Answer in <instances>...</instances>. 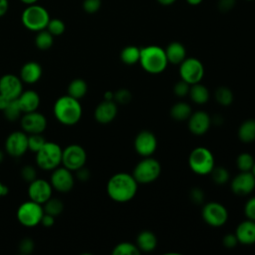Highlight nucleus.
I'll return each instance as SVG.
<instances>
[{
  "label": "nucleus",
  "mask_w": 255,
  "mask_h": 255,
  "mask_svg": "<svg viewBox=\"0 0 255 255\" xmlns=\"http://www.w3.org/2000/svg\"><path fill=\"white\" fill-rule=\"evenodd\" d=\"M138 183L128 172H118L111 176L107 183V193L109 197L119 203L130 201L136 194Z\"/></svg>",
  "instance_id": "obj_1"
},
{
  "label": "nucleus",
  "mask_w": 255,
  "mask_h": 255,
  "mask_svg": "<svg viewBox=\"0 0 255 255\" xmlns=\"http://www.w3.org/2000/svg\"><path fill=\"white\" fill-rule=\"evenodd\" d=\"M53 113L56 120L65 126H74L80 122L83 109L79 100L68 94L58 98L53 107Z\"/></svg>",
  "instance_id": "obj_2"
},
{
  "label": "nucleus",
  "mask_w": 255,
  "mask_h": 255,
  "mask_svg": "<svg viewBox=\"0 0 255 255\" xmlns=\"http://www.w3.org/2000/svg\"><path fill=\"white\" fill-rule=\"evenodd\" d=\"M138 63L146 73L157 75L166 69L168 61L164 49L156 45H149L140 48Z\"/></svg>",
  "instance_id": "obj_3"
},
{
  "label": "nucleus",
  "mask_w": 255,
  "mask_h": 255,
  "mask_svg": "<svg viewBox=\"0 0 255 255\" xmlns=\"http://www.w3.org/2000/svg\"><path fill=\"white\" fill-rule=\"evenodd\" d=\"M62 147L54 141H46L36 152V164L43 170H53L62 164Z\"/></svg>",
  "instance_id": "obj_4"
},
{
  "label": "nucleus",
  "mask_w": 255,
  "mask_h": 255,
  "mask_svg": "<svg viewBox=\"0 0 255 255\" xmlns=\"http://www.w3.org/2000/svg\"><path fill=\"white\" fill-rule=\"evenodd\" d=\"M188 165L190 169L199 175L209 174L215 166L213 153L204 146H197L191 150L188 156Z\"/></svg>",
  "instance_id": "obj_5"
},
{
  "label": "nucleus",
  "mask_w": 255,
  "mask_h": 255,
  "mask_svg": "<svg viewBox=\"0 0 255 255\" xmlns=\"http://www.w3.org/2000/svg\"><path fill=\"white\" fill-rule=\"evenodd\" d=\"M21 20L23 25L28 30L39 32L47 28L50 21V15L44 7L31 4L28 5V7L23 11Z\"/></svg>",
  "instance_id": "obj_6"
},
{
  "label": "nucleus",
  "mask_w": 255,
  "mask_h": 255,
  "mask_svg": "<svg viewBox=\"0 0 255 255\" xmlns=\"http://www.w3.org/2000/svg\"><path fill=\"white\" fill-rule=\"evenodd\" d=\"M161 172V165L153 157L146 156L136 163L133 168L132 176L139 184L151 183L158 178Z\"/></svg>",
  "instance_id": "obj_7"
},
{
  "label": "nucleus",
  "mask_w": 255,
  "mask_h": 255,
  "mask_svg": "<svg viewBox=\"0 0 255 255\" xmlns=\"http://www.w3.org/2000/svg\"><path fill=\"white\" fill-rule=\"evenodd\" d=\"M43 214V205L31 199L20 204L16 212L19 223L25 227H35L40 224Z\"/></svg>",
  "instance_id": "obj_8"
},
{
  "label": "nucleus",
  "mask_w": 255,
  "mask_h": 255,
  "mask_svg": "<svg viewBox=\"0 0 255 255\" xmlns=\"http://www.w3.org/2000/svg\"><path fill=\"white\" fill-rule=\"evenodd\" d=\"M202 219L211 227H221L228 220V211L226 207L219 202H208L203 205L201 210Z\"/></svg>",
  "instance_id": "obj_9"
},
{
  "label": "nucleus",
  "mask_w": 255,
  "mask_h": 255,
  "mask_svg": "<svg viewBox=\"0 0 255 255\" xmlns=\"http://www.w3.org/2000/svg\"><path fill=\"white\" fill-rule=\"evenodd\" d=\"M179 76L189 85L200 83L204 76L203 64L196 58H185L179 64Z\"/></svg>",
  "instance_id": "obj_10"
},
{
  "label": "nucleus",
  "mask_w": 255,
  "mask_h": 255,
  "mask_svg": "<svg viewBox=\"0 0 255 255\" xmlns=\"http://www.w3.org/2000/svg\"><path fill=\"white\" fill-rule=\"evenodd\" d=\"M87 161V152L80 144H70L63 149L62 165L72 171L85 166Z\"/></svg>",
  "instance_id": "obj_11"
},
{
  "label": "nucleus",
  "mask_w": 255,
  "mask_h": 255,
  "mask_svg": "<svg viewBox=\"0 0 255 255\" xmlns=\"http://www.w3.org/2000/svg\"><path fill=\"white\" fill-rule=\"evenodd\" d=\"M20 125L22 130L27 134L42 133L47 128V119L37 111L24 113L20 118Z\"/></svg>",
  "instance_id": "obj_12"
},
{
  "label": "nucleus",
  "mask_w": 255,
  "mask_h": 255,
  "mask_svg": "<svg viewBox=\"0 0 255 255\" xmlns=\"http://www.w3.org/2000/svg\"><path fill=\"white\" fill-rule=\"evenodd\" d=\"M4 146L9 155L20 157L28 150V134L23 130L13 131L7 136Z\"/></svg>",
  "instance_id": "obj_13"
},
{
  "label": "nucleus",
  "mask_w": 255,
  "mask_h": 255,
  "mask_svg": "<svg viewBox=\"0 0 255 255\" xmlns=\"http://www.w3.org/2000/svg\"><path fill=\"white\" fill-rule=\"evenodd\" d=\"M52 171L50 183L53 189H56L58 192L67 193L74 187L75 180L72 170L65 166H58Z\"/></svg>",
  "instance_id": "obj_14"
},
{
  "label": "nucleus",
  "mask_w": 255,
  "mask_h": 255,
  "mask_svg": "<svg viewBox=\"0 0 255 255\" xmlns=\"http://www.w3.org/2000/svg\"><path fill=\"white\" fill-rule=\"evenodd\" d=\"M133 144L136 153L146 157L153 154L156 150L157 138L150 130H141L136 134Z\"/></svg>",
  "instance_id": "obj_15"
},
{
  "label": "nucleus",
  "mask_w": 255,
  "mask_h": 255,
  "mask_svg": "<svg viewBox=\"0 0 255 255\" xmlns=\"http://www.w3.org/2000/svg\"><path fill=\"white\" fill-rule=\"evenodd\" d=\"M53 187L50 181L42 178H36L29 182L28 196L29 199L40 204L45 203L52 196Z\"/></svg>",
  "instance_id": "obj_16"
},
{
  "label": "nucleus",
  "mask_w": 255,
  "mask_h": 255,
  "mask_svg": "<svg viewBox=\"0 0 255 255\" xmlns=\"http://www.w3.org/2000/svg\"><path fill=\"white\" fill-rule=\"evenodd\" d=\"M23 92V82L20 77L6 74L0 77V94L10 100H16Z\"/></svg>",
  "instance_id": "obj_17"
},
{
  "label": "nucleus",
  "mask_w": 255,
  "mask_h": 255,
  "mask_svg": "<svg viewBox=\"0 0 255 255\" xmlns=\"http://www.w3.org/2000/svg\"><path fill=\"white\" fill-rule=\"evenodd\" d=\"M230 187L237 195H248L255 188V176L251 171H240L232 179Z\"/></svg>",
  "instance_id": "obj_18"
},
{
  "label": "nucleus",
  "mask_w": 255,
  "mask_h": 255,
  "mask_svg": "<svg viewBox=\"0 0 255 255\" xmlns=\"http://www.w3.org/2000/svg\"><path fill=\"white\" fill-rule=\"evenodd\" d=\"M188 129L194 135H202L207 132L211 125L209 115L203 111H197L190 115L187 120Z\"/></svg>",
  "instance_id": "obj_19"
},
{
  "label": "nucleus",
  "mask_w": 255,
  "mask_h": 255,
  "mask_svg": "<svg viewBox=\"0 0 255 255\" xmlns=\"http://www.w3.org/2000/svg\"><path fill=\"white\" fill-rule=\"evenodd\" d=\"M118 114V104L115 101L104 100L94 112L95 120L100 124H109L115 120Z\"/></svg>",
  "instance_id": "obj_20"
},
{
  "label": "nucleus",
  "mask_w": 255,
  "mask_h": 255,
  "mask_svg": "<svg viewBox=\"0 0 255 255\" xmlns=\"http://www.w3.org/2000/svg\"><path fill=\"white\" fill-rule=\"evenodd\" d=\"M235 235L240 244L251 245L255 243V221L246 219L240 222L235 230Z\"/></svg>",
  "instance_id": "obj_21"
},
{
  "label": "nucleus",
  "mask_w": 255,
  "mask_h": 255,
  "mask_svg": "<svg viewBox=\"0 0 255 255\" xmlns=\"http://www.w3.org/2000/svg\"><path fill=\"white\" fill-rule=\"evenodd\" d=\"M42 67L38 62L30 61L25 63L20 70V79L26 84H35L42 77Z\"/></svg>",
  "instance_id": "obj_22"
},
{
  "label": "nucleus",
  "mask_w": 255,
  "mask_h": 255,
  "mask_svg": "<svg viewBox=\"0 0 255 255\" xmlns=\"http://www.w3.org/2000/svg\"><path fill=\"white\" fill-rule=\"evenodd\" d=\"M17 102L23 114L34 112L37 111L40 106V96L33 90H26L21 93Z\"/></svg>",
  "instance_id": "obj_23"
},
{
  "label": "nucleus",
  "mask_w": 255,
  "mask_h": 255,
  "mask_svg": "<svg viewBox=\"0 0 255 255\" xmlns=\"http://www.w3.org/2000/svg\"><path fill=\"white\" fill-rule=\"evenodd\" d=\"M168 63L179 65L186 58L185 47L179 42H171L164 49Z\"/></svg>",
  "instance_id": "obj_24"
},
{
  "label": "nucleus",
  "mask_w": 255,
  "mask_h": 255,
  "mask_svg": "<svg viewBox=\"0 0 255 255\" xmlns=\"http://www.w3.org/2000/svg\"><path fill=\"white\" fill-rule=\"evenodd\" d=\"M157 245L155 234L149 230L141 231L136 237V246L142 252H151Z\"/></svg>",
  "instance_id": "obj_25"
},
{
  "label": "nucleus",
  "mask_w": 255,
  "mask_h": 255,
  "mask_svg": "<svg viewBox=\"0 0 255 255\" xmlns=\"http://www.w3.org/2000/svg\"><path fill=\"white\" fill-rule=\"evenodd\" d=\"M188 95H189L191 101L197 105L206 104L208 102L209 96H210L208 89L200 83L190 85Z\"/></svg>",
  "instance_id": "obj_26"
},
{
  "label": "nucleus",
  "mask_w": 255,
  "mask_h": 255,
  "mask_svg": "<svg viewBox=\"0 0 255 255\" xmlns=\"http://www.w3.org/2000/svg\"><path fill=\"white\" fill-rule=\"evenodd\" d=\"M238 137L242 142L249 143L255 140V120L244 121L238 128Z\"/></svg>",
  "instance_id": "obj_27"
},
{
  "label": "nucleus",
  "mask_w": 255,
  "mask_h": 255,
  "mask_svg": "<svg viewBox=\"0 0 255 255\" xmlns=\"http://www.w3.org/2000/svg\"><path fill=\"white\" fill-rule=\"evenodd\" d=\"M191 114V107L184 102H177L170 109L171 118L177 122H183L188 120Z\"/></svg>",
  "instance_id": "obj_28"
},
{
  "label": "nucleus",
  "mask_w": 255,
  "mask_h": 255,
  "mask_svg": "<svg viewBox=\"0 0 255 255\" xmlns=\"http://www.w3.org/2000/svg\"><path fill=\"white\" fill-rule=\"evenodd\" d=\"M88 92V84L85 80L77 78L70 82L68 86V95L77 99L81 100L86 96Z\"/></svg>",
  "instance_id": "obj_29"
},
{
  "label": "nucleus",
  "mask_w": 255,
  "mask_h": 255,
  "mask_svg": "<svg viewBox=\"0 0 255 255\" xmlns=\"http://www.w3.org/2000/svg\"><path fill=\"white\" fill-rule=\"evenodd\" d=\"M140 55V48L136 46H127L121 52V60L126 65H134L138 63Z\"/></svg>",
  "instance_id": "obj_30"
},
{
  "label": "nucleus",
  "mask_w": 255,
  "mask_h": 255,
  "mask_svg": "<svg viewBox=\"0 0 255 255\" xmlns=\"http://www.w3.org/2000/svg\"><path fill=\"white\" fill-rule=\"evenodd\" d=\"M42 205H43V209H44L45 213H48L55 217L60 215L64 210V203L62 202V200H60L59 198H56V197H52V196Z\"/></svg>",
  "instance_id": "obj_31"
},
{
  "label": "nucleus",
  "mask_w": 255,
  "mask_h": 255,
  "mask_svg": "<svg viewBox=\"0 0 255 255\" xmlns=\"http://www.w3.org/2000/svg\"><path fill=\"white\" fill-rule=\"evenodd\" d=\"M214 98L220 106L227 107L232 104L234 96L228 87H218L214 93Z\"/></svg>",
  "instance_id": "obj_32"
},
{
  "label": "nucleus",
  "mask_w": 255,
  "mask_h": 255,
  "mask_svg": "<svg viewBox=\"0 0 255 255\" xmlns=\"http://www.w3.org/2000/svg\"><path fill=\"white\" fill-rule=\"evenodd\" d=\"M53 37L54 36L46 29L39 31L36 38H35L36 47L39 50H43V51L50 49L53 45V42H54Z\"/></svg>",
  "instance_id": "obj_33"
},
{
  "label": "nucleus",
  "mask_w": 255,
  "mask_h": 255,
  "mask_svg": "<svg viewBox=\"0 0 255 255\" xmlns=\"http://www.w3.org/2000/svg\"><path fill=\"white\" fill-rule=\"evenodd\" d=\"M113 255H138L140 254V250L136 246V244H132L130 242H121L117 244L113 251Z\"/></svg>",
  "instance_id": "obj_34"
},
{
  "label": "nucleus",
  "mask_w": 255,
  "mask_h": 255,
  "mask_svg": "<svg viewBox=\"0 0 255 255\" xmlns=\"http://www.w3.org/2000/svg\"><path fill=\"white\" fill-rule=\"evenodd\" d=\"M209 174L217 185H224L229 180V171L224 166H214Z\"/></svg>",
  "instance_id": "obj_35"
},
{
  "label": "nucleus",
  "mask_w": 255,
  "mask_h": 255,
  "mask_svg": "<svg viewBox=\"0 0 255 255\" xmlns=\"http://www.w3.org/2000/svg\"><path fill=\"white\" fill-rule=\"evenodd\" d=\"M3 114L5 116V118L10 121V122H15L16 120L20 119L21 118V115L23 114L21 109H20V106L17 102V99L16 100H12L10 102V104L7 106V108L3 111Z\"/></svg>",
  "instance_id": "obj_36"
},
{
  "label": "nucleus",
  "mask_w": 255,
  "mask_h": 255,
  "mask_svg": "<svg viewBox=\"0 0 255 255\" xmlns=\"http://www.w3.org/2000/svg\"><path fill=\"white\" fill-rule=\"evenodd\" d=\"M254 162L253 155L248 152H242L236 158V165L240 171H251Z\"/></svg>",
  "instance_id": "obj_37"
},
{
  "label": "nucleus",
  "mask_w": 255,
  "mask_h": 255,
  "mask_svg": "<svg viewBox=\"0 0 255 255\" xmlns=\"http://www.w3.org/2000/svg\"><path fill=\"white\" fill-rule=\"evenodd\" d=\"M46 142V139L41 133H34L28 135V149L33 152H37Z\"/></svg>",
  "instance_id": "obj_38"
},
{
  "label": "nucleus",
  "mask_w": 255,
  "mask_h": 255,
  "mask_svg": "<svg viewBox=\"0 0 255 255\" xmlns=\"http://www.w3.org/2000/svg\"><path fill=\"white\" fill-rule=\"evenodd\" d=\"M46 29L53 36H60L65 32L66 26H65V23L61 19H50Z\"/></svg>",
  "instance_id": "obj_39"
},
{
  "label": "nucleus",
  "mask_w": 255,
  "mask_h": 255,
  "mask_svg": "<svg viewBox=\"0 0 255 255\" xmlns=\"http://www.w3.org/2000/svg\"><path fill=\"white\" fill-rule=\"evenodd\" d=\"M132 95L127 89H120L114 93V101L120 105H127L131 101Z\"/></svg>",
  "instance_id": "obj_40"
},
{
  "label": "nucleus",
  "mask_w": 255,
  "mask_h": 255,
  "mask_svg": "<svg viewBox=\"0 0 255 255\" xmlns=\"http://www.w3.org/2000/svg\"><path fill=\"white\" fill-rule=\"evenodd\" d=\"M20 174H21V177L27 181V182H31L33 181L34 179L37 178V171H36V168L32 165H24L22 168H21V171H20Z\"/></svg>",
  "instance_id": "obj_41"
},
{
  "label": "nucleus",
  "mask_w": 255,
  "mask_h": 255,
  "mask_svg": "<svg viewBox=\"0 0 255 255\" xmlns=\"http://www.w3.org/2000/svg\"><path fill=\"white\" fill-rule=\"evenodd\" d=\"M189 89H190V85L188 83H186L183 80L178 81L174 87H173V93L179 97V98H183L186 95H188L189 93Z\"/></svg>",
  "instance_id": "obj_42"
},
{
  "label": "nucleus",
  "mask_w": 255,
  "mask_h": 255,
  "mask_svg": "<svg viewBox=\"0 0 255 255\" xmlns=\"http://www.w3.org/2000/svg\"><path fill=\"white\" fill-rule=\"evenodd\" d=\"M101 4H102V0H84L83 8L87 13L93 14L100 9Z\"/></svg>",
  "instance_id": "obj_43"
},
{
  "label": "nucleus",
  "mask_w": 255,
  "mask_h": 255,
  "mask_svg": "<svg viewBox=\"0 0 255 255\" xmlns=\"http://www.w3.org/2000/svg\"><path fill=\"white\" fill-rule=\"evenodd\" d=\"M244 214L247 219L255 221V196L248 199L245 203Z\"/></svg>",
  "instance_id": "obj_44"
},
{
  "label": "nucleus",
  "mask_w": 255,
  "mask_h": 255,
  "mask_svg": "<svg viewBox=\"0 0 255 255\" xmlns=\"http://www.w3.org/2000/svg\"><path fill=\"white\" fill-rule=\"evenodd\" d=\"M34 241L31 238H24L19 244V251L21 254H30L34 250Z\"/></svg>",
  "instance_id": "obj_45"
},
{
  "label": "nucleus",
  "mask_w": 255,
  "mask_h": 255,
  "mask_svg": "<svg viewBox=\"0 0 255 255\" xmlns=\"http://www.w3.org/2000/svg\"><path fill=\"white\" fill-rule=\"evenodd\" d=\"M223 245L224 247L228 248V249H232L234 247L237 246V244L239 243L238 240H237V237L235 235V233H229V234H226L224 237H223Z\"/></svg>",
  "instance_id": "obj_46"
},
{
  "label": "nucleus",
  "mask_w": 255,
  "mask_h": 255,
  "mask_svg": "<svg viewBox=\"0 0 255 255\" xmlns=\"http://www.w3.org/2000/svg\"><path fill=\"white\" fill-rule=\"evenodd\" d=\"M190 199H191L193 202L197 203V204L202 203V201H203V199H204V193H203V191H202L200 188H198V187L192 188L191 191H190Z\"/></svg>",
  "instance_id": "obj_47"
},
{
  "label": "nucleus",
  "mask_w": 255,
  "mask_h": 255,
  "mask_svg": "<svg viewBox=\"0 0 255 255\" xmlns=\"http://www.w3.org/2000/svg\"><path fill=\"white\" fill-rule=\"evenodd\" d=\"M236 0H218L217 6L221 12H228L235 6Z\"/></svg>",
  "instance_id": "obj_48"
},
{
  "label": "nucleus",
  "mask_w": 255,
  "mask_h": 255,
  "mask_svg": "<svg viewBox=\"0 0 255 255\" xmlns=\"http://www.w3.org/2000/svg\"><path fill=\"white\" fill-rule=\"evenodd\" d=\"M54 222H55V216L50 215V214L44 212L40 223H41L43 226H45V227H51V226L54 225Z\"/></svg>",
  "instance_id": "obj_49"
},
{
  "label": "nucleus",
  "mask_w": 255,
  "mask_h": 255,
  "mask_svg": "<svg viewBox=\"0 0 255 255\" xmlns=\"http://www.w3.org/2000/svg\"><path fill=\"white\" fill-rule=\"evenodd\" d=\"M76 176L78 179H80L82 181H86L90 177V171L85 166H83L76 170Z\"/></svg>",
  "instance_id": "obj_50"
},
{
  "label": "nucleus",
  "mask_w": 255,
  "mask_h": 255,
  "mask_svg": "<svg viewBox=\"0 0 255 255\" xmlns=\"http://www.w3.org/2000/svg\"><path fill=\"white\" fill-rule=\"evenodd\" d=\"M11 101H12V100H10V99H8L7 97H5V96H3V95L0 94V111L3 112V111L7 108V106L10 104Z\"/></svg>",
  "instance_id": "obj_51"
},
{
  "label": "nucleus",
  "mask_w": 255,
  "mask_h": 255,
  "mask_svg": "<svg viewBox=\"0 0 255 255\" xmlns=\"http://www.w3.org/2000/svg\"><path fill=\"white\" fill-rule=\"evenodd\" d=\"M9 8V2L8 0H0V17L6 14Z\"/></svg>",
  "instance_id": "obj_52"
},
{
  "label": "nucleus",
  "mask_w": 255,
  "mask_h": 255,
  "mask_svg": "<svg viewBox=\"0 0 255 255\" xmlns=\"http://www.w3.org/2000/svg\"><path fill=\"white\" fill-rule=\"evenodd\" d=\"M8 192H9V188L0 181V197L7 195Z\"/></svg>",
  "instance_id": "obj_53"
},
{
  "label": "nucleus",
  "mask_w": 255,
  "mask_h": 255,
  "mask_svg": "<svg viewBox=\"0 0 255 255\" xmlns=\"http://www.w3.org/2000/svg\"><path fill=\"white\" fill-rule=\"evenodd\" d=\"M159 4L163 5V6H168V5H171L173 4L176 0H156Z\"/></svg>",
  "instance_id": "obj_54"
},
{
  "label": "nucleus",
  "mask_w": 255,
  "mask_h": 255,
  "mask_svg": "<svg viewBox=\"0 0 255 255\" xmlns=\"http://www.w3.org/2000/svg\"><path fill=\"white\" fill-rule=\"evenodd\" d=\"M104 100L114 101V93H112V92H106V93H105V99H104Z\"/></svg>",
  "instance_id": "obj_55"
},
{
  "label": "nucleus",
  "mask_w": 255,
  "mask_h": 255,
  "mask_svg": "<svg viewBox=\"0 0 255 255\" xmlns=\"http://www.w3.org/2000/svg\"><path fill=\"white\" fill-rule=\"evenodd\" d=\"M186 2L189 4V5H192V6H196L198 4H200L202 2V0H186Z\"/></svg>",
  "instance_id": "obj_56"
},
{
  "label": "nucleus",
  "mask_w": 255,
  "mask_h": 255,
  "mask_svg": "<svg viewBox=\"0 0 255 255\" xmlns=\"http://www.w3.org/2000/svg\"><path fill=\"white\" fill-rule=\"evenodd\" d=\"M21 1L27 5H31V4H35L38 0H21Z\"/></svg>",
  "instance_id": "obj_57"
},
{
  "label": "nucleus",
  "mask_w": 255,
  "mask_h": 255,
  "mask_svg": "<svg viewBox=\"0 0 255 255\" xmlns=\"http://www.w3.org/2000/svg\"><path fill=\"white\" fill-rule=\"evenodd\" d=\"M3 159H4V153H3V151L0 149V163L3 161Z\"/></svg>",
  "instance_id": "obj_58"
},
{
  "label": "nucleus",
  "mask_w": 255,
  "mask_h": 255,
  "mask_svg": "<svg viewBox=\"0 0 255 255\" xmlns=\"http://www.w3.org/2000/svg\"><path fill=\"white\" fill-rule=\"evenodd\" d=\"M251 172H252V174L255 176V162H254V164H253V166H252V168H251Z\"/></svg>",
  "instance_id": "obj_59"
},
{
  "label": "nucleus",
  "mask_w": 255,
  "mask_h": 255,
  "mask_svg": "<svg viewBox=\"0 0 255 255\" xmlns=\"http://www.w3.org/2000/svg\"><path fill=\"white\" fill-rule=\"evenodd\" d=\"M246 1H253V0H246Z\"/></svg>",
  "instance_id": "obj_60"
}]
</instances>
